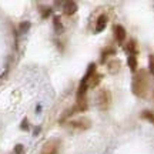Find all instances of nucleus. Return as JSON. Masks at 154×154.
I'll return each instance as SVG.
<instances>
[{
    "label": "nucleus",
    "mask_w": 154,
    "mask_h": 154,
    "mask_svg": "<svg viewBox=\"0 0 154 154\" xmlns=\"http://www.w3.org/2000/svg\"><path fill=\"white\" fill-rule=\"evenodd\" d=\"M63 11H64V14L67 16H72L77 11V3L76 2H66L64 6H63Z\"/></svg>",
    "instance_id": "6"
},
{
    "label": "nucleus",
    "mask_w": 154,
    "mask_h": 154,
    "mask_svg": "<svg viewBox=\"0 0 154 154\" xmlns=\"http://www.w3.org/2000/svg\"><path fill=\"white\" fill-rule=\"evenodd\" d=\"M113 32H114V37H116V40H117L119 43H121V42H124V40H126V30H124L123 26L116 24Z\"/></svg>",
    "instance_id": "5"
},
{
    "label": "nucleus",
    "mask_w": 154,
    "mask_h": 154,
    "mask_svg": "<svg viewBox=\"0 0 154 154\" xmlns=\"http://www.w3.org/2000/svg\"><path fill=\"white\" fill-rule=\"evenodd\" d=\"M69 126H70V128H73V130L84 131V130H87V128H90V127H91V121L88 120V119H84V117H82V119L72 120Z\"/></svg>",
    "instance_id": "4"
},
{
    "label": "nucleus",
    "mask_w": 154,
    "mask_h": 154,
    "mask_svg": "<svg viewBox=\"0 0 154 154\" xmlns=\"http://www.w3.org/2000/svg\"><path fill=\"white\" fill-rule=\"evenodd\" d=\"M53 23H54L56 32H57V33H61V32H63V24H61V22H60V17L54 16L53 17Z\"/></svg>",
    "instance_id": "15"
},
{
    "label": "nucleus",
    "mask_w": 154,
    "mask_h": 154,
    "mask_svg": "<svg viewBox=\"0 0 154 154\" xmlns=\"http://www.w3.org/2000/svg\"><path fill=\"white\" fill-rule=\"evenodd\" d=\"M19 29H20V32H27L29 29H30V23L29 22H23V23H20V26H19Z\"/></svg>",
    "instance_id": "18"
},
{
    "label": "nucleus",
    "mask_w": 154,
    "mask_h": 154,
    "mask_svg": "<svg viewBox=\"0 0 154 154\" xmlns=\"http://www.w3.org/2000/svg\"><path fill=\"white\" fill-rule=\"evenodd\" d=\"M86 93H87V80L82 79L79 90H77V97H83V96H86Z\"/></svg>",
    "instance_id": "11"
},
{
    "label": "nucleus",
    "mask_w": 154,
    "mask_h": 154,
    "mask_svg": "<svg viewBox=\"0 0 154 154\" xmlns=\"http://www.w3.org/2000/svg\"><path fill=\"white\" fill-rule=\"evenodd\" d=\"M77 110L79 111H86L88 107V103H87V97L86 96H83V97H79L77 99Z\"/></svg>",
    "instance_id": "10"
},
{
    "label": "nucleus",
    "mask_w": 154,
    "mask_h": 154,
    "mask_svg": "<svg viewBox=\"0 0 154 154\" xmlns=\"http://www.w3.org/2000/svg\"><path fill=\"white\" fill-rule=\"evenodd\" d=\"M120 66H121L120 60H111L107 63V69H109V72H110L111 74H117L119 70H120Z\"/></svg>",
    "instance_id": "9"
},
{
    "label": "nucleus",
    "mask_w": 154,
    "mask_h": 154,
    "mask_svg": "<svg viewBox=\"0 0 154 154\" xmlns=\"http://www.w3.org/2000/svg\"><path fill=\"white\" fill-rule=\"evenodd\" d=\"M101 79H103V76L100 74V73H94L93 76L90 77L87 80V86L90 88H94V87H97L100 84V82H101Z\"/></svg>",
    "instance_id": "7"
},
{
    "label": "nucleus",
    "mask_w": 154,
    "mask_h": 154,
    "mask_svg": "<svg viewBox=\"0 0 154 154\" xmlns=\"http://www.w3.org/2000/svg\"><path fill=\"white\" fill-rule=\"evenodd\" d=\"M114 53H116V50L113 49V47L106 49L104 51H103V60H106V57H107V56H111V54H114Z\"/></svg>",
    "instance_id": "17"
},
{
    "label": "nucleus",
    "mask_w": 154,
    "mask_h": 154,
    "mask_svg": "<svg viewBox=\"0 0 154 154\" xmlns=\"http://www.w3.org/2000/svg\"><path fill=\"white\" fill-rule=\"evenodd\" d=\"M127 64H128L131 72H137V57H136V56H128Z\"/></svg>",
    "instance_id": "13"
},
{
    "label": "nucleus",
    "mask_w": 154,
    "mask_h": 154,
    "mask_svg": "<svg viewBox=\"0 0 154 154\" xmlns=\"http://www.w3.org/2000/svg\"><path fill=\"white\" fill-rule=\"evenodd\" d=\"M149 73L147 70H138L134 77H133V82H131V91L134 96H137L140 99H144L147 96V91H149Z\"/></svg>",
    "instance_id": "1"
},
{
    "label": "nucleus",
    "mask_w": 154,
    "mask_h": 154,
    "mask_svg": "<svg viewBox=\"0 0 154 154\" xmlns=\"http://www.w3.org/2000/svg\"><path fill=\"white\" fill-rule=\"evenodd\" d=\"M22 130H29V123H27V119H24L23 120V123H22Z\"/></svg>",
    "instance_id": "20"
},
{
    "label": "nucleus",
    "mask_w": 154,
    "mask_h": 154,
    "mask_svg": "<svg viewBox=\"0 0 154 154\" xmlns=\"http://www.w3.org/2000/svg\"><path fill=\"white\" fill-rule=\"evenodd\" d=\"M23 151H24V149H23L22 144H17L16 147H14V153L16 154H23Z\"/></svg>",
    "instance_id": "19"
},
{
    "label": "nucleus",
    "mask_w": 154,
    "mask_h": 154,
    "mask_svg": "<svg viewBox=\"0 0 154 154\" xmlns=\"http://www.w3.org/2000/svg\"><path fill=\"white\" fill-rule=\"evenodd\" d=\"M111 104V93L107 88H101L99 96H97V106L100 110L106 111Z\"/></svg>",
    "instance_id": "2"
},
{
    "label": "nucleus",
    "mask_w": 154,
    "mask_h": 154,
    "mask_svg": "<svg viewBox=\"0 0 154 154\" xmlns=\"http://www.w3.org/2000/svg\"><path fill=\"white\" fill-rule=\"evenodd\" d=\"M38 131H40V127H37V128L34 130V136H37V134H38Z\"/></svg>",
    "instance_id": "21"
},
{
    "label": "nucleus",
    "mask_w": 154,
    "mask_h": 154,
    "mask_svg": "<svg viewBox=\"0 0 154 154\" xmlns=\"http://www.w3.org/2000/svg\"><path fill=\"white\" fill-rule=\"evenodd\" d=\"M60 149V140L59 138H50L44 143L40 154H57Z\"/></svg>",
    "instance_id": "3"
},
{
    "label": "nucleus",
    "mask_w": 154,
    "mask_h": 154,
    "mask_svg": "<svg viewBox=\"0 0 154 154\" xmlns=\"http://www.w3.org/2000/svg\"><path fill=\"white\" fill-rule=\"evenodd\" d=\"M106 26H107V16L101 14V16H99L97 22H96V32H97V33H101L106 29Z\"/></svg>",
    "instance_id": "8"
},
{
    "label": "nucleus",
    "mask_w": 154,
    "mask_h": 154,
    "mask_svg": "<svg viewBox=\"0 0 154 154\" xmlns=\"http://www.w3.org/2000/svg\"><path fill=\"white\" fill-rule=\"evenodd\" d=\"M126 50H127V53H130V56H136V53L138 51L136 40H130V42L127 43V46H126Z\"/></svg>",
    "instance_id": "12"
},
{
    "label": "nucleus",
    "mask_w": 154,
    "mask_h": 154,
    "mask_svg": "<svg viewBox=\"0 0 154 154\" xmlns=\"http://www.w3.org/2000/svg\"><path fill=\"white\" fill-rule=\"evenodd\" d=\"M149 70H150V73L154 76V56L153 54L149 56Z\"/></svg>",
    "instance_id": "16"
},
{
    "label": "nucleus",
    "mask_w": 154,
    "mask_h": 154,
    "mask_svg": "<svg viewBox=\"0 0 154 154\" xmlns=\"http://www.w3.org/2000/svg\"><path fill=\"white\" fill-rule=\"evenodd\" d=\"M140 116H141V119H144V120L150 121V123H151V124L154 126V113H153V111H150V110H144Z\"/></svg>",
    "instance_id": "14"
}]
</instances>
